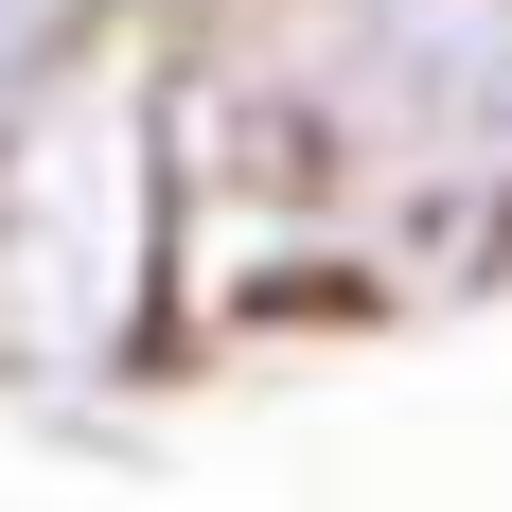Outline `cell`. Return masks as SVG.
<instances>
[{
    "instance_id": "7a4b0ae2",
    "label": "cell",
    "mask_w": 512,
    "mask_h": 512,
    "mask_svg": "<svg viewBox=\"0 0 512 512\" xmlns=\"http://www.w3.org/2000/svg\"><path fill=\"white\" fill-rule=\"evenodd\" d=\"M106 18H159V0H0V142L53 106V71H71Z\"/></svg>"
},
{
    "instance_id": "6da1fadb",
    "label": "cell",
    "mask_w": 512,
    "mask_h": 512,
    "mask_svg": "<svg viewBox=\"0 0 512 512\" xmlns=\"http://www.w3.org/2000/svg\"><path fill=\"white\" fill-rule=\"evenodd\" d=\"M177 354V177H159V18H106L0 142V407H106Z\"/></svg>"
}]
</instances>
